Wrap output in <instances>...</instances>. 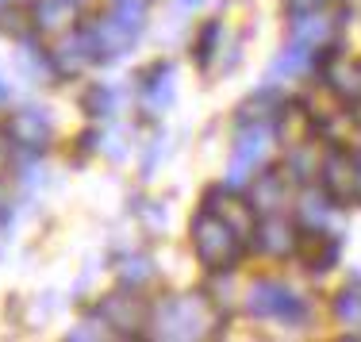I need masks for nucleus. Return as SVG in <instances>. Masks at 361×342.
Masks as SVG:
<instances>
[{"mask_svg": "<svg viewBox=\"0 0 361 342\" xmlns=\"http://www.w3.org/2000/svg\"><path fill=\"white\" fill-rule=\"evenodd\" d=\"M150 323L158 327V338L192 342V338L216 335L219 307L212 304L204 293H180V296H169V300L150 315Z\"/></svg>", "mask_w": 361, "mask_h": 342, "instance_id": "nucleus-1", "label": "nucleus"}, {"mask_svg": "<svg viewBox=\"0 0 361 342\" xmlns=\"http://www.w3.org/2000/svg\"><path fill=\"white\" fill-rule=\"evenodd\" d=\"M188 238H192V250H196V258H200V266L212 269V273L235 269L238 258H243V243H246V238L238 235L223 216H216L212 208H204V212L192 216Z\"/></svg>", "mask_w": 361, "mask_h": 342, "instance_id": "nucleus-2", "label": "nucleus"}, {"mask_svg": "<svg viewBox=\"0 0 361 342\" xmlns=\"http://www.w3.org/2000/svg\"><path fill=\"white\" fill-rule=\"evenodd\" d=\"M142 16H146V4H135V0H116L108 16H100L92 23V42H97V58L100 62H116L123 58L127 50L135 47V39L142 35Z\"/></svg>", "mask_w": 361, "mask_h": 342, "instance_id": "nucleus-3", "label": "nucleus"}, {"mask_svg": "<svg viewBox=\"0 0 361 342\" xmlns=\"http://www.w3.org/2000/svg\"><path fill=\"white\" fill-rule=\"evenodd\" d=\"M319 185L323 196L331 204H354L361 200V158L346 147H331L323 154V166H319Z\"/></svg>", "mask_w": 361, "mask_h": 342, "instance_id": "nucleus-4", "label": "nucleus"}, {"mask_svg": "<svg viewBox=\"0 0 361 342\" xmlns=\"http://www.w3.org/2000/svg\"><path fill=\"white\" fill-rule=\"evenodd\" d=\"M150 315L154 312L146 307L139 288L131 293V285L116 288V293H108L104 300H100V319L108 323V331H116V335H123V338L142 335V327L150 323Z\"/></svg>", "mask_w": 361, "mask_h": 342, "instance_id": "nucleus-5", "label": "nucleus"}, {"mask_svg": "<svg viewBox=\"0 0 361 342\" xmlns=\"http://www.w3.org/2000/svg\"><path fill=\"white\" fill-rule=\"evenodd\" d=\"M246 307L257 319H281V323H300L304 319V300L281 281H257L246 296Z\"/></svg>", "mask_w": 361, "mask_h": 342, "instance_id": "nucleus-6", "label": "nucleus"}, {"mask_svg": "<svg viewBox=\"0 0 361 342\" xmlns=\"http://www.w3.org/2000/svg\"><path fill=\"white\" fill-rule=\"evenodd\" d=\"M338 31H342V20L331 12H323V8H315V12H304V16H292V42H296L300 50H331L334 42H338Z\"/></svg>", "mask_w": 361, "mask_h": 342, "instance_id": "nucleus-7", "label": "nucleus"}, {"mask_svg": "<svg viewBox=\"0 0 361 342\" xmlns=\"http://www.w3.org/2000/svg\"><path fill=\"white\" fill-rule=\"evenodd\" d=\"M92 62H100L92 31H66L62 42H58V50H50V66H54L58 77H73Z\"/></svg>", "mask_w": 361, "mask_h": 342, "instance_id": "nucleus-8", "label": "nucleus"}, {"mask_svg": "<svg viewBox=\"0 0 361 342\" xmlns=\"http://www.w3.org/2000/svg\"><path fill=\"white\" fill-rule=\"evenodd\" d=\"M8 131H12L16 147L31 150V154H42V150L50 147V135H54V127H50V116L42 112V108L27 104V108H20V112L12 116Z\"/></svg>", "mask_w": 361, "mask_h": 342, "instance_id": "nucleus-9", "label": "nucleus"}, {"mask_svg": "<svg viewBox=\"0 0 361 342\" xmlns=\"http://www.w3.org/2000/svg\"><path fill=\"white\" fill-rule=\"evenodd\" d=\"M204 208H212L216 216H223L243 238L257 235V208H254V200H243L238 193H227V189H212Z\"/></svg>", "mask_w": 361, "mask_h": 342, "instance_id": "nucleus-10", "label": "nucleus"}, {"mask_svg": "<svg viewBox=\"0 0 361 342\" xmlns=\"http://www.w3.org/2000/svg\"><path fill=\"white\" fill-rule=\"evenodd\" d=\"M269 139H265V123H243V135L235 142V161H231V181H246L257 173V166L265 161Z\"/></svg>", "mask_w": 361, "mask_h": 342, "instance_id": "nucleus-11", "label": "nucleus"}, {"mask_svg": "<svg viewBox=\"0 0 361 342\" xmlns=\"http://www.w3.org/2000/svg\"><path fill=\"white\" fill-rule=\"evenodd\" d=\"M296 258L304 262L307 269L326 273L334 262H338V238H334L331 231H323V227H304L296 235Z\"/></svg>", "mask_w": 361, "mask_h": 342, "instance_id": "nucleus-12", "label": "nucleus"}, {"mask_svg": "<svg viewBox=\"0 0 361 342\" xmlns=\"http://www.w3.org/2000/svg\"><path fill=\"white\" fill-rule=\"evenodd\" d=\"M139 100H142V112L146 116H161L169 104H173V70H169L166 62H158L154 70L142 73Z\"/></svg>", "mask_w": 361, "mask_h": 342, "instance_id": "nucleus-13", "label": "nucleus"}, {"mask_svg": "<svg viewBox=\"0 0 361 342\" xmlns=\"http://www.w3.org/2000/svg\"><path fill=\"white\" fill-rule=\"evenodd\" d=\"M273 127H277V139L285 142L288 150H300V147H307L312 135H315V116L307 112L304 104H281Z\"/></svg>", "mask_w": 361, "mask_h": 342, "instance_id": "nucleus-14", "label": "nucleus"}, {"mask_svg": "<svg viewBox=\"0 0 361 342\" xmlns=\"http://www.w3.org/2000/svg\"><path fill=\"white\" fill-rule=\"evenodd\" d=\"M296 235L300 231L288 224L285 212H273V216H262V224H257V246H262L265 254H273V258H285V254H296Z\"/></svg>", "mask_w": 361, "mask_h": 342, "instance_id": "nucleus-15", "label": "nucleus"}, {"mask_svg": "<svg viewBox=\"0 0 361 342\" xmlns=\"http://www.w3.org/2000/svg\"><path fill=\"white\" fill-rule=\"evenodd\" d=\"M250 200H254L257 216L285 212V204H288V177L281 173V169H265V173H257V181L250 189Z\"/></svg>", "mask_w": 361, "mask_h": 342, "instance_id": "nucleus-16", "label": "nucleus"}, {"mask_svg": "<svg viewBox=\"0 0 361 342\" xmlns=\"http://www.w3.org/2000/svg\"><path fill=\"white\" fill-rule=\"evenodd\" d=\"M35 31L42 35H66L77 23V4L73 0H35Z\"/></svg>", "mask_w": 361, "mask_h": 342, "instance_id": "nucleus-17", "label": "nucleus"}, {"mask_svg": "<svg viewBox=\"0 0 361 342\" xmlns=\"http://www.w3.org/2000/svg\"><path fill=\"white\" fill-rule=\"evenodd\" d=\"M323 77L338 97L361 100V62H342V58H326L323 62Z\"/></svg>", "mask_w": 361, "mask_h": 342, "instance_id": "nucleus-18", "label": "nucleus"}, {"mask_svg": "<svg viewBox=\"0 0 361 342\" xmlns=\"http://www.w3.org/2000/svg\"><path fill=\"white\" fill-rule=\"evenodd\" d=\"M334 319L346 331V338H361V277L334 296Z\"/></svg>", "mask_w": 361, "mask_h": 342, "instance_id": "nucleus-19", "label": "nucleus"}, {"mask_svg": "<svg viewBox=\"0 0 361 342\" xmlns=\"http://www.w3.org/2000/svg\"><path fill=\"white\" fill-rule=\"evenodd\" d=\"M281 104H285V100H277L273 89H262L257 97H250L243 108H238V123H269V119H277Z\"/></svg>", "mask_w": 361, "mask_h": 342, "instance_id": "nucleus-20", "label": "nucleus"}, {"mask_svg": "<svg viewBox=\"0 0 361 342\" xmlns=\"http://www.w3.org/2000/svg\"><path fill=\"white\" fill-rule=\"evenodd\" d=\"M123 89H111V85H97V89L85 97V108H89L92 116H104V119H111L116 112H123Z\"/></svg>", "mask_w": 361, "mask_h": 342, "instance_id": "nucleus-21", "label": "nucleus"}, {"mask_svg": "<svg viewBox=\"0 0 361 342\" xmlns=\"http://www.w3.org/2000/svg\"><path fill=\"white\" fill-rule=\"evenodd\" d=\"M116 273H119V281L131 285V288H142V285H150V281H154V266H150L146 254H127V258H119Z\"/></svg>", "mask_w": 361, "mask_h": 342, "instance_id": "nucleus-22", "label": "nucleus"}, {"mask_svg": "<svg viewBox=\"0 0 361 342\" xmlns=\"http://www.w3.org/2000/svg\"><path fill=\"white\" fill-rule=\"evenodd\" d=\"M97 147L100 154H108V158H127L131 154V127H123V123H108L104 131L97 135Z\"/></svg>", "mask_w": 361, "mask_h": 342, "instance_id": "nucleus-23", "label": "nucleus"}, {"mask_svg": "<svg viewBox=\"0 0 361 342\" xmlns=\"http://www.w3.org/2000/svg\"><path fill=\"white\" fill-rule=\"evenodd\" d=\"M104 327H108V323L100 319V315H97V319H81L70 331V338H104Z\"/></svg>", "mask_w": 361, "mask_h": 342, "instance_id": "nucleus-24", "label": "nucleus"}, {"mask_svg": "<svg viewBox=\"0 0 361 342\" xmlns=\"http://www.w3.org/2000/svg\"><path fill=\"white\" fill-rule=\"evenodd\" d=\"M12 158H16V139L12 131H0V177L12 169Z\"/></svg>", "mask_w": 361, "mask_h": 342, "instance_id": "nucleus-25", "label": "nucleus"}, {"mask_svg": "<svg viewBox=\"0 0 361 342\" xmlns=\"http://www.w3.org/2000/svg\"><path fill=\"white\" fill-rule=\"evenodd\" d=\"M285 8L292 16H304V12H315V8H326V0H285Z\"/></svg>", "mask_w": 361, "mask_h": 342, "instance_id": "nucleus-26", "label": "nucleus"}, {"mask_svg": "<svg viewBox=\"0 0 361 342\" xmlns=\"http://www.w3.org/2000/svg\"><path fill=\"white\" fill-rule=\"evenodd\" d=\"M8 224V200H4V193H0V227Z\"/></svg>", "mask_w": 361, "mask_h": 342, "instance_id": "nucleus-27", "label": "nucleus"}, {"mask_svg": "<svg viewBox=\"0 0 361 342\" xmlns=\"http://www.w3.org/2000/svg\"><path fill=\"white\" fill-rule=\"evenodd\" d=\"M8 100V85H4V77H0V104Z\"/></svg>", "mask_w": 361, "mask_h": 342, "instance_id": "nucleus-28", "label": "nucleus"}, {"mask_svg": "<svg viewBox=\"0 0 361 342\" xmlns=\"http://www.w3.org/2000/svg\"><path fill=\"white\" fill-rule=\"evenodd\" d=\"M354 123L361 127V100H357V108H354Z\"/></svg>", "mask_w": 361, "mask_h": 342, "instance_id": "nucleus-29", "label": "nucleus"}, {"mask_svg": "<svg viewBox=\"0 0 361 342\" xmlns=\"http://www.w3.org/2000/svg\"><path fill=\"white\" fill-rule=\"evenodd\" d=\"M180 4H188V8H192V4H200V0H180Z\"/></svg>", "mask_w": 361, "mask_h": 342, "instance_id": "nucleus-30", "label": "nucleus"}, {"mask_svg": "<svg viewBox=\"0 0 361 342\" xmlns=\"http://www.w3.org/2000/svg\"><path fill=\"white\" fill-rule=\"evenodd\" d=\"M73 4H77V8H81V4H85V0H73Z\"/></svg>", "mask_w": 361, "mask_h": 342, "instance_id": "nucleus-31", "label": "nucleus"}]
</instances>
